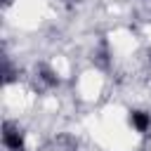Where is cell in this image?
Here are the masks:
<instances>
[{
  "label": "cell",
  "instance_id": "3",
  "mask_svg": "<svg viewBox=\"0 0 151 151\" xmlns=\"http://www.w3.org/2000/svg\"><path fill=\"white\" fill-rule=\"evenodd\" d=\"M38 73H40V80L47 85V87H54V85H59V78L50 71V68H45V66H40L38 68Z\"/></svg>",
  "mask_w": 151,
  "mask_h": 151
},
{
  "label": "cell",
  "instance_id": "1",
  "mask_svg": "<svg viewBox=\"0 0 151 151\" xmlns=\"http://www.w3.org/2000/svg\"><path fill=\"white\" fill-rule=\"evenodd\" d=\"M2 144L9 151H24V134H21L19 125H14L9 120L2 125Z\"/></svg>",
  "mask_w": 151,
  "mask_h": 151
},
{
  "label": "cell",
  "instance_id": "2",
  "mask_svg": "<svg viewBox=\"0 0 151 151\" xmlns=\"http://www.w3.org/2000/svg\"><path fill=\"white\" fill-rule=\"evenodd\" d=\"M130 125L137 130V132H146L151 127V116L146 111H130Z\"/></svg>",
  "mask_w": 151,
  "mask_h": 151
},
{
  "label": "cell",
  "instance_id": "4",
  "mask_svg": "<svg viewBox=\"0 0 151 151\" xmlns=\"http://www.w3.org/2000/svg\"><path fill=\"white\" fill-rule=\"evenodd\" d=\"M9 2H12V0H2V5H9Z\"/></svg>",
  "mask_w": 151,
  "mask_h": 151
}]
</instances>
